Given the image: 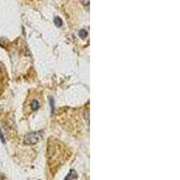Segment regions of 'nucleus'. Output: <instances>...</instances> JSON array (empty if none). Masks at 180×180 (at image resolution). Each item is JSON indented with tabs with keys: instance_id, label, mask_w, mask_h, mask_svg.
Masks as SVG:
<instances>
[{
	"instance_id": "obj_1",
	"label": "nucleus",
	"mask_w": 180,
	"mask_h": 180,
	"mask_svg": "<svg viewBox=\"0 0 180 180\" xmlns=\"http://www.w3.org/2000/svg\"><path fill=\"white\" fill-rule=\"evenodd\" d=\"M42 138L41 133L39 132H32L30 134L26 135L25 138V143L26 145H33L39 142Z\"/></svg>"
},
{
	"instance_id": "obj_2",
	"label": "nucleus",
	"mask_w": 180,
	"mask_h": 180,
	"mask_svg": "<svg viewBox=\"0 0 180 180\" xmlns=\"http://www.w3.org/2000/svg\"><path fill=\"white\" fill-rule=\"evenodd\" d=\"M78 178V174H77V172L73 170V169H71L69 172V174H68V176L65 177L66 180H69V179H77Z\"/></svg>"
},
{
	"instance_id": "obj_3",
	"label": "nucleus",
	"mask_w": 180,
	"mask_h": 180,
	"mask_svg": "<svg viewBox=\"0 0 180 180\" xmlns=\"http://www.w3.org/2000/svg\"><path fill=\"white\" fill-rule=\"evenodd\" d=\"M54 24L57 27H61L62 25H63V22L60 17H55L54 18Z\"/></svg>"
},
{
	"instance_id": "obj_4",
	"label": "nucleus",
	"mask_w": 180,
	"mask_h": 180,
	"mask_svg": "<svg viewBox=\"0 0 180 180\" xmlns=\"http://www.w3.org/2000/svg\"><path fill=\"white\" fill-rule=\"evenodd\" d=\"M31 107H32V109H33V111L38 110V109H39V103H38V101L33 100L31 104Z\"/></svg>"
},
{
	"instance_id": "obj_5",
	"label": "nucleus",
	"mask_w": 180,
	"mask_h": 180,
	"mask_svg": "<svg viewBox=\"0 0 180 180\" xmlns=\"http://www.w3.org/2000/svg\"><path fill=\"white\" fill-rule=\"evenodd\" d=\"M78 36H79L81 39H85V38H86V36H88V32L84 29L80 30L79 33H78Z\"/></svg>"
},
{
	"instance_id": "obj_6",
	"label": "nucleus",
	"mask_w": 180,
	"mask_h": 180,
	"mask_svg": "<svg viewBox=\"0 0 180 180\" xmlns=\"http://www.w3.org/2000/svg\"><path fill=\"white\" fill-rule=\"evenodd\" d=\"M0 139H1V141H2V142H3V143H5V137H4V135H3V133H2L1 130H0Z\"/></svg>"
}]
</instances>
